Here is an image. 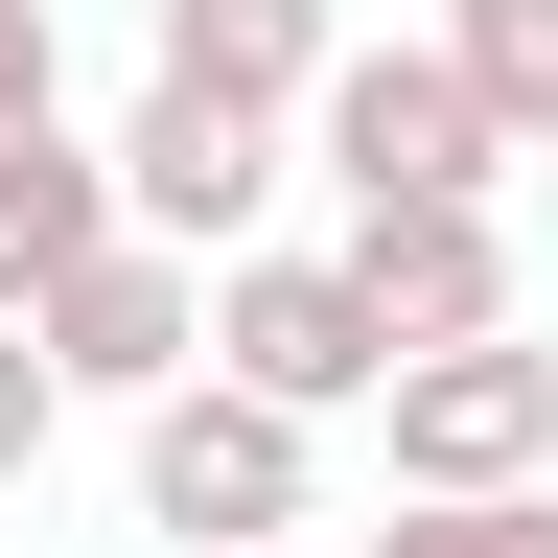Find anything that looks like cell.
<instances>
[{"label": "cell", "instance_id": "obj_1", "mask_svg": "<svg viewBox=\"0 0 558 558\" xmlns=\"http://www.w3.org/2000/svg\"><path fill=\"white\" fill-rule=\"evenodd\" d=\"M303 512H326V418H303V396H256V373L140 396V535L233 558V535H303Z\"/></svg>", "mask_w": 558, "mask_h": 558}, {"label": "cell", "instance_id": "obj_2", "mask_svg": "<svg viewBox=\"0 0 558 558\" xmlns=\"http://www.w3.org/2000/svg\"><path fill=\"white\" fill-rule=\"evenodd\" d=\"M303 140H326V186H349V209H396V186H512V163H535V140L488 117L465 24H442V47H349L326 94H303Z\"/></svg>", "mask_w": 558, "mask_h": 558}, {"label": "cell", "instance_id": "obj_3", "mask_svg": "<svg viewBox=\"0 0 558 558\" xmlns=\"http://www.w3.org/2000/svg\"><path fill=\"white\" fill-rule=\"evenodd\" d=\"M209 373H256V396H303V418H373L396 396V303L326 256H209Z\"/></svg>", "mask_w": 558, "mask_h": 558}, {"label": "cell", "instance_id": "obj_4", "mask_svg": "<svg viewBox=\"0 0 558 558\" xmlns=\"http://www.w3.org/2000/svg\"><path fill=\"white\" fill-rule=\"evenodd\" d=\"M396 488H535L558 465V349L535 326H442V349H396Z\"/></svg>", "mask_w": 558, "mask_h": 558}, {"label": "cell", "instance_id": "obj_5", "mask_svg": "<svg viewBox=\"0 0 558 558\" xmlns=\"http://www.w3.org/2000/svg\"><path fill=\"white\" fill-rule=\"evenodd\" d=\"M24 326L70 349V396H117V418H140V396H186V373H209V256H186V233H94Z\"/></svg>", "mask_w": 558, "mask_h": 558}, {"label": "cell", "instance_id": "obj_6", "mask_svg": "<svg viewBox=\"0 0 558 558\" xmlns=\"http://www.w3.org/2000/svg\"><path fill=\"white\" fill-rule=\"evenodd\" d=\"M117 186H140V233H186V256H256V209H279V117H256V94H209V70H140V117H117Z\"/></svg>", "mask_w": 558, "mask_h": 558}, {"label": "cell", "instance_id": "obj_7", "mask_svg": "<svg viewBox=\"0 0 558 558\" xmlns=\"http://www.w3.org/2000/svg\"><path fill=\"white\" fill-rule=\"evenodd\" d=\"M349 279L396 303V349L512 326V209H488V186H396V209H349Z\"/></svg>", "mask_w": 558, "mask_h": 558}, {"label": "cell", "instance_id": "obj_8", "mask_svg": "<svg viewBox=\"0 0 558 558\" xmlns=\"http://www.w3.org/2000/svg\"><path fill=\"white\" fill-rule=\"evenodd\" d=\"M94 233H140V186H117V140H70V117H24L0 140V303H47Z\"/></svg>", "mask_w": 558, "mask_h": 558}, {"label": "cell", "instance_id": "obj_9", "mask_svg": "<svg viewBox=\"0 0 558 558\" xmlns=\"http://www.w3.org/2000/svg\"><path fill=\"white\" fill-rule=\"evenodd\" d=\"M163 70H209V94H256V117H303L326 70H349V0H163Z\"/></svg>", "mask_w": 558, "mask_h": 558}, {"label": "cell", "instance_id": "obj_10", "mask_svg": "<svg viewBox=\"0 0 558 558\" xmlns=\"http://www.w3.org/2000/svg\"><path fill=\"white\" fill-rule=\"evenodd\" d=\"M373 558H558V465H535V488H396Z\"/></svg>", "mask_w": 558, "mask_h": 558}, {"label": "cell", "instance_id": "obj_11", "mask_svg": "<svg viewBox=\"0 0 558 558\" xmlns=\"http://www.w3.org/2000/svg\"><path fill=\"white\" fill-rule=\"evenodd\" d=\"M442 24H465V70H488V117L558 163V0H442Z\"/></svg>", "mask_w": 558, "mask_h": 558}, {"label": "cell", "instance_id": "obj_12", "mask_svg": "<svg viewBox=\"0 0 558 558\" xmlns=\"http://www.w3.org/2000/svg\"><path fill=\"white\" fill-rule=\"evenodd\" d=\"M47 442H70V349H47V326H24V303H0V488H24V465H47Z\"/></svg>", "mask_w": 558, "mask_h": 558}, {"label": "cell", "instance_id": "obj_13", "mask_svg": "<svg viewBox=\"0 0 558 558\" xmlns=\"http://www.w3.org/2000/svg\"><path fill=\"white\" fill-rule=\"evenodd\" d=\"M24 117H70V24H47V0H0V140H24Z\"/></svg>", "mask_w": 558, "mask_h": 558}, {"label": "cell", "instance_id": "obj_14", "mask_svg": "<svg viewBox=\"0 0 558 558\" xmlns=\"http://www.w3.org/2000/svg\"><path fill=\"white\" fill-rule=\"evenodd\" d=\"M233 558H303V535H233Z\"/></svg>", "mask_w": 558, "mask_h": 558}]
</instances>
